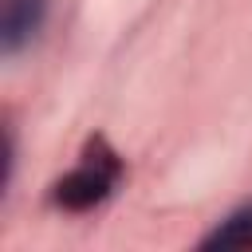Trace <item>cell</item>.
Instances as JSON below:
<instances>
[{"label":"cell","mask_w":252,"mask_h":252,"mask_svg":"<svg viewBox=\"0 0 252 252\" xmlns=\"http://www.w3.org/2000/svg\"><path fill=\"white\" fill-rule=\"evenodd\" d=\"M118 173H122V161H118V154H114V150H110L102 138H94V142L83 150L79 165L55 181V193H51V201H55L59 209H71V213L94 209V205H102V201L114 193V185H118Z\"/></svg>","instance_id":"1"},{"label":"cell","mask_w":252,"mask_h":252,"mask_svg":"<svg viewBox=\"0 0 252 252\" xmlns=\"http://www.w3.org/2000/svg\"><path fill=\"white\" fill-rule=\"evenodd\" d=\"M201 248H252V209H240L228 220H220L201 240Z\"/></svg>","instance_id":"3"},{"label":"cell","mask_w":252,"mask_h":252,"mask_svg":"<svg viewBox=\"0 0 252 252\" xmlns=\"http://www.w3.org/2000/svg\"><path fill=\"white\" fill-rule=\"evenodd\" d=\"M47 16V0H4L0 4V43L4 51H20L24 43L35 39V32L43 28Z\"/></svg>","instance_id":"2"}]
</instances>
